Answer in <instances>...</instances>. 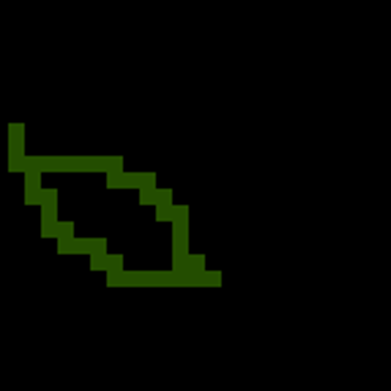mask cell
<instances>
[{
  "label": "cell",
  "mask_w": 391,
  "mask_h": 391,
  "mask_svg": "<svg viewBox=\"0 0 391 391\" xmlns=\"http://www.w3.org/2000/svg\"><path fill=\"white\" fill-rule=\"evenodd\" d=\"M159 203V186H142L140 189V205H156Z\"/></svg>",
  "instance_id": "3"
},
{
  "label": "cell",
  "mask_w": 391,
  "mask_h": 391,
  "mask_svg": "<svg viewBox=\"0 0 391 391\" xmlns=\"http://www.w3.org/2000/svg\"><path fill=\"white\" fill-rule=\"evenodd\" d=\"M91 268L93 271H107V252L104 254H91Z\"/></svg>",
  "instance_id": "7"
},
{
  "label": "cell",
  "mask_w": 391,
  "mask_h": 391,
  "mask_svg": "<svg viewBox=\"0 0 391 391\" xmlns=\"http://www.w3.org/2000/svg\"><path fill=\"white\" fill-rule=\"evenodd\" d=\"M121 271H123V254L107 252V274H121Z\"/></svg>",
  "instance_id": "5"
},
{
  "label": "cell",
  "mask_w": 391,
  "mask_h": 391,
  "mask_svg": "<svg viewBox=\"0 0 391 391\" xmlns=\"http://www.w3.org/2000/svg\"><path fill=\"white\" fill-rule=\"evenodd\" d=\"M25 203L28 205H41V189L38 191H25Z\"/></svg>",
  "instance_id": "8"
},
{
  "label": "cell",
  "mask_w": 391,
  "mask_h": 391,
  "mask_svg": "<svg viewBox=\"0 0 391 391\" xmlns=\"http://www.w3.org/2000/svg\"><path fill=\"white\" fill-rule=\"evenodd\" d=\"M9 159L11 156H22V134H25V126L22 123H11L9 126Z\"/></svg>",
  "instance_id": "1"
},
{
  "label": "cell",
  "mask_w": 391,
  "mask_h": 391,
  "mask_svg": "<svg viewBox=\"0 0 391 391\" xmlns=\"http://www.w3.org/2000/svg\"><path fill=\"white\" fill-rule=\"evenodd\" d=\"M55 238H74V222H60L58 219V235Z\"/></svg>",
  "instance_id": "6"
},
{
  "label": "cell",
  "mask_w": 391,
  "mask_h": 391,
  "mask_svg": "<svg viewBox=\"0 0 391 391\" xmlns=\"http://www.w3.org/2000/svg\"><path fill=\"white\" fill-rule=\"evenodd\" d=\"M38 189H41V172L25 170V191H38Z\"/></svg>",
  "instance_id": "4"
},
{
  "label": "cell",
  "mask_w": 391,
  "mask_h": 391,
  "mask_svg": "<svg viewBox=\"0 0 391 391\" xmlns=\"http://www.w3.org/2000/svg\"><path fill=\"white\" fill-rule=\"evenodd\" d=\"M58 235V222H52V225H41V238H55Z\"/></svg>",
  "instance_id": "9"
},
{
  "label": "cell",
  "mask_w": 391,
  "mask_h": 391,
  "mask_svg": "<svg viewBox=\"0 0 391 391\" xmlns=\"http://www.w3.org/2000/svg\"><path fill=\"white\" fill-rule=\"evenodd\" d=\"M93 252V238H71V249L69 254H91Z\"/></svg>",
  "instance_id": "2"
}]
</instances>
